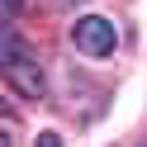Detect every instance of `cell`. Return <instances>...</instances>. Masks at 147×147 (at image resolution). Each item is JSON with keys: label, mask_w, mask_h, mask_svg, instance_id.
Segmentation results:
<instances>
[{"label": "cell", "mask_w": 147, "mask_h": 147, "mask_svg": "<svg viewBox=\"0 0 147 147\" xmlns=\"http://www.w3.org/2000/svg\"><path fill=\"white\" fill-rule=\"evenodd\" d=\"M19 5H24V0H5V10H10V14H14V10H19Z\"/></svg>", "instance_id": "5b68a950"}, {"label": "cell", "mask_w": 147, "mask_h": 147, "mask_svg": "<svg viewBox=\"0 0 147 147\" xmlns=\"http://www.w3.org/2000/svg\"><path fill=\"white\" fill-rule=\"evenodd\" d=\"M52 5H57V10H67V5H81V0H52Z\"/></svg>", "instance_id": "277c9868"}, {"label": "cell", "mask_w": 147, "mask_h": 147, "mask_svg": "<svg viewBox=\"0 0 147 147\" xmlns=\"http://www.w3.org/2000/svg\"><path fill=\"white\" fill-rule=\"evenodd\" d=\"M71 43H76V52H86V57H109V52L119 48V33H114L109 19L86 14V19H76V29H71Z\"/></svg>", "instance_id": "7a4b0ae2"}, {"label": "cell", "mask_w": 147, "mask_h": 147, "mask_svg": "<svg viewBox=\"0 0 147 147\" xmlns=\"http://www.w3.org/2000/svg\"><path fill=\"white\" fill-rule=\"evenodd\" d=\"M38 142H43V147H57V142H62V138H57V133H43V138H38Z\"/></svg>", "instance_id": "3957f363"}, {"label": "cell", "mask_w": 147, "mask_h": 147, "mask_svg": "<svg viewBox=\"0 0 147 147\" xmlns=\"http://www.w3.org/2000/svg\"><path fill=\"white\" fill-rule=\"evenodd\" d=\"M0 67H5V86L19 100H43L48 95V71L38 67L33 52H24L19 33H5V57H0Z\"/></svg>", "instance_id": "6da1fadb"}]
</instances>
